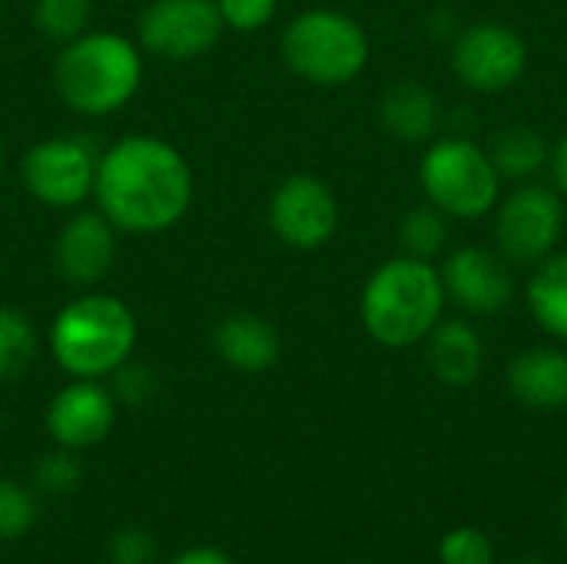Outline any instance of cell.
Here are the masks:
<instances>
[{"mask_svg": "<svg viewBox=\"0 0 567 564\" xmlns=\"http://www.w3.org/2000/svg\"><path fill=\"white\" fill-rule=\"evenodd\" d=\"M93 196L116 229L163 233L176 226L193 203V170L166 140L133 133L100 156Z\"/></svg>", "mask_w": 567, "mask_h": 564, "instance_id": "1", "label": "cell"}, {"mask_svg": "<svg viewBox=\"0 0 567 564\" xmlns=\"http://www.w3.org/2000/svg\"><path fill=\"white\" fill-rule=\"evenodd\" d=\"M445 286L432 263L395 256L382 263L362 289L359 316L365 332L385 349H409L442 322Z\"/></svg>", "mask_w": 567, "mask_h": 564, "instance_id": "2", "label": "cell"}, {"mask_svg": "<svg viewBox=\"0 0 567 564\" xmlns=\"http://www.w3.org/2000/svg\"><path fill=\"white\" fill-rule=\"evenodd\" d=\"M143 80V57L123 33L96 30L70 40L53 60V90L80 116L126 106Z\"/></svg>", "mask_w": 567, "mask_h": 564, "instance_id": "3", "label": "cell"}, {"mask_svg": "<svg viewBox=\"0 0 567 564\" xmlns=\"http://www.w3.org/2000/svg\"><path fill=\"white\" fill-rule=\"evenodd\" d=\"M136 346V316L116 296H80L63 306L50 326V349L73 379L116 372Z\"/></svg>", "mask_w": 567, "mask_h": 564, "instance_id": "4", "label": "cell"}, {"mask_svg": "<svg viewBox=\"0 0 567 564\" xmlns=\"http://www.w3.org/2000/svg\"><path fill=\"white\" fill-rule=\"evenodd\" d=\"M419 183L425 199L449 219H482L502 196V176L488 150L468 136L432 140L419 163Z\"/></svg>", "mask_w": 567, "mask_h": 564, "instance_id": "5", "label": "cell"}, {"mask_svg": "<svg viewBox=\"0 0 567 564\" xmlns=\"http://www.w3.org/2000/svg\"><path fill=\"white\" fill-rule=\"evenodd\" d=\"M282 60L306 83L346 86L369 63V37L339 10H306L282 33Z\"/></svg>", "mask_w": 567, "mask_h": 564, "instance_id": "6", "label": "cell"}, {"mask_svg": "<svg viewBox=\"0 0 567 564\" xmlns=\"http://www.w3.org/2000/svg\"><path fill=\"white\" fill-rule=\"evenodd\" d=\"M565 196L542 183L512 189L495 213V243L512 266H538L565 236Z\"/></svg>", "mask_w": 567, "mask_h": 564, "instance_id": "7", "label": "cell"}, {"mask_svg": "<svg viewBox=\"0 0 567 564\" xmlns=\"http://www.w3.org/2000/svg\"><path fill=\"white\" fill-rule=\"evenodd\" d=\"M528 66V47L508 23L482 20L455 33L452 70L475 93L512 90Z\"/></svg>", "mask_w": 567, "mask_h": 564, "instance_id": "8", "label": "cell"}, {"mask_svg": "<svg viewBox=\"0 0 567 564\" xmlns=\"http://www.w3.org/2000/svg\"><path fill=\"white\" fill-rule=\"evenodd\" d=\"M96 163L100 156L90 143L73 136H50L27 150L20 176L33 199L53 209H70L93 193Z\"/></svg>", "mask_w": 567, "mask_h": 564, "instance_id": "9", "label": "cell"}, {"mask_svg": "<svg viewBox=\"0 0 567 564\" xmlns=\"http://www.w3.org/2000/svg\"><path fill=\"white\" fill-rule=\"evenodd\" d=\"M223 37L216 0H153L140 13V43L163 60H196Z\"/></svg>", "mask_w": 567, "mask_h": 564, "instance_id": "10", "label": "cell"}, {"mask_svg": "<svg viewBox=\"0 0 567 564\" xmlns=\"http://www.w3.org/2000/svg\"><path fill=\"white\" fill-rule=\"evenodd\" d=\"M269 226L289 249H322L339 229V203L319 176H289L269 196Z\"/></svg>", "mask_w": 567, "mask_h": 564, "instance_id": "11", "label": "cell"}, {"mask_svg": "<svg viewBox=\"0 0 567 564\" xmlns=\"http://www.w3.org/2000/svg\"><path fill=\"white\" fill-rule=\"evenodd\" d=\"M445 299L472 316H495L515 299V273L502 253L482 246H458L439 269Z\"/></svg>", "mask_w": 567, "mask_h": 564, "instance_id": "12", "label": "cell"}, {"mask_svg": "<svg viewBox=\"0 0 567 564\" xmlns=\"http://www.w3.org/2000/svg\"><path fill=\"white\" fill-rule=\"evenodd\" d=\"M56 269L60 276L76 286H96L106 279V273L116 263V226L96 209V213H76L60 229L56 239Z\"/></svg>", "mask_w": 567, "mask_h": 564, "instance_id": "13", "label": "cell"}, {"mask_svg": "<svg viewBox=\"0 0 567 564\" xmlns=\"http://www.w3.org/2000/svg\"><path fill=\"white\" fill-rule=\"evenodd\" d=\"M116 402L96 379H76L47 409V429L63 449H90L113 429Z\"/></svg>", "mask_w": 567, "mask_h": 564, "instance_id": "14", "label": "cell"}, {"mask_svg": "<svg viewBox=\"0 0 567 564\" xmlns=\"http://www.w3.org/2000/svg\"><path fill=\"white\" fill-rule=\"evenodd\" d=\"M505 382H508V392L528 409H542V412L565 409L567 352L555 346H532L508 362Z\"/></svg>", "mask_w": 567, "mask_h": 564, "instance_id": "15", "label": "cell"}, {"mask_svg": "<svg viewBox=\"0 0 567 564\" xmlns=\"http://www.w3.org/2000/svg\"><path fill=\"white\" fill-rule=\"evenodd\" d=\"M213 346L226 366L249 372V376L272 369L282 352V339H279L276 326L256 312H229L216 326Z\"/></svg>", "mask_w": 567, "mask_h": 564, "instance_id": "16", "label": "cell"}, {"mask_svg": "<svg viewBox=\"0 0 567 564\" xmlns=\"http://www.w3.org/2000/svg\"><path fill=\"white\" fill-rule=\"evenodd\" d=\"M425 359L432 376L442 386L452 389H465L482 376L485 366V342L478 336V329L465 319H449L439 322L429 336H425Z\"/></svg>", "mask_w": 567, "mask_h": 564, "instance_id": "17", "label": "cell"}, {"mask_svg": "<svg viewBox=\"0 0 567 564\" xmlns=\"http://www.w3.org/2000/svg\"><path fill=\"white\" fill-rule=\"evenodd\" d=\"M379 120L399 143H432L445 123L439 96L419 80L392 83L379 100Z\"/></svg>", "mask_w": 567, "mask_h": 564, "instance_id": "18", "label": "cell"}, {"mask_svg": "<svg viewBox=\"0 0 567 564\" xmlns=\"http://www.w3.org/2000/svg\"><path fill=\"white\" fill-rule=\"evenodd\" d=\"M532 319L555 339L567 342V253L542 259L525 289Z\"/></svg>", "mask_w": 567, "mask_h": 564, "instance_id": "19", "label": "cell"}, {"mask_svg": "<svg viewBox=\"0 0 567 564\" xmlns=\"http://www.w3.org/2000/svg\"><path fill=\"white\" fill-rule=\"evenodd\" d=\"M492 166L498 170L502 180H532L535 173H542L551 160V150L545 143V136L532 126H505L495 133L492 140Z\"/></svg>", "mask_w": 567, "mask_h": 564, "instance_id": "20", "label": "cell"}, {"mask_svg": "<svg viewBox=\"0 0 567 564\" xmlns=\"http://www.w3.org/2000/svg\"><path fill=\"white\" fill-rule=\"evenodd\" d=\"M399 243L405 256L432 263L449 246V216L432 203L409 209L399 223Z\"/></svg>", "mask_w": 567, "mask_h": 564, "instance_id": "21", "label": "cell"}, {"mask_svg": "<svg viewBox=\"0 0 567 564\" xmlns=\"http://www.w3.org/2000/svg\"><path fill=\"white\" fill-rule=\"evenodd\" d=\"M37 359V332L33 322L10 306H0V379H20Z\"/></svg>", "mask_w": 567, "mask_h": 564, "instance_id": "22", "label": "cell"}, {"mask_svg": "<svg viewBox=\"0 0 567 564\" xmlns=\"http://www.w3.org/2000/svg\"><path fill=\"white\" fill-rule=\"evenodd\" d=\"M37 30L53 43H70L86 33L90 23V0H37L33 7Z\"/></svg>", "mask_w": 567, "mask_h": 564, "instance_id": "23", "label": "cell"}, {"mask_svg": "<svg viewBox=\"0 0 567 564\" xmlns=\"http://www.w3.org/2000/svg\"><path fill=\"white\" fill-rule=\"evenodd\" d=\"M439 562L442 564H495V545L482 529L462 525L442 535L439 542Z\"/></svg>", "mask_w": 567, "mask_h": 564, "instance_id": "24", "label": "cell"}, {"mask_svg": "<svg viewBox=\"0 0 567 564\" xmlns=\"http://www.w3.org/2000/svg\"><path fill=\"white\" fill-rule=\"evenodd\" d=\"M33 519H37L33 499L20 485L0 479V542L20 539L23 532H30Z\"/></svg>", "mask_w": 567, "mask_h": 564, "instance_id": "25", "label": "cell"}, {"mask_svg": "<svg viewBox=\"0 0 567 564\" xmlns=\"http://www.w3.org/2000/svg\"><path fill=\"white\" fill-rule=\"evenodd\" d=\"M216 7H219L223 27L239 30V33H252L276 17L279 0H216Z\"/></svg>", "mask_w": 567, "mask_h": 564, "instance_id": "26", "label": "cell"}, {"mask_svg": "<svg viewBox=\"0 0 567 564\" xmlns=\"http://www.w3.org/2000/svg\"><path fill=\"white\" fill-rule=\"evenodd\" d=\"M80 482V465L70 452H53L37 465V485L50 495H66Z\"/></svg>", "mask_w": 567, "mask_h": 564, "instance_id": "27", "label": "cell"}, {"mask_svg": "<svg viewBox=\"0 0 567 564\" xmlns=\"http://www.w3.org/2000/svg\"><path fill=\"white\" fill-rule=\"evenodd\" d=\"M110 564H156V545L140 529H123L110 542Z\"/></svg>", "mask_w": 567, "mask_h": 564, "instance_id": "28", "label": "cell"}, {"mask_svg": "<svg viewBox=\"0 0 567 564\" xmlns=\"http://www.w3.org/2000/svg\"><path fill=\"white\" fill-rule=\"evenodd\" d=\"M116 389H120V396L123 399H130V402H140V399H146V392L153 389V379H150V372L143 369V366H120L116 369Z\"/></svg>", "mask_w": 567, "mask_h": 564, "instance_id": "29", "label": "cell"}, {"mask_svg": "<svg viewBox=\"0 0 567 564\" xmlns=\"http://www.w3.org/2000/svg\"><path fill=\"white\" fill-rule=\"evenodd\" d=\"M548 166H551V176H555V189H558V193L567 199V133L561 136V143L551 150Z\"/></svg>", "mask_w": 567, "mask_h": 564, "instance_id": "30", "label": "cell"}, {"mask_svg": "<svg viewBox=\"0 0 567 564\" xmlns=\"http://www.w3.org/2000/svg\"><path fill=\"white\" fill-rule=\"evenodd\" d=\"M173 564H233V558L223 555L219 548H193V552H183L179 558H173Z\"/></svg>", "mask_w": 567, "mask_h": 564, "instance_id": "31", "label": "cell"}, {"mask_svg": "<svg viewBox=\"0 0 567 564\" xmlns=\"http://www.w3.org/2000/svg\"><path fill=\"white\" fill-rule=\"evenodd\" d=\"M561 519H565V529H567V492H565V502H561Z\"/></svg>", "mask_w": 567, "mask_h": 564, "instance_id": "32", "label": "cell"}, {"mask_svg": "<svg viewBox=\"0 0 567 564\" xmlns=\"http://www.w3.org/2000/svg\"><path fill=\"white\" fill-rule=\"evenodd\" d=\"M0 173H3V146H0Z\"/></svg>", "mask_w": 567, "mask_h": 564, "instance_id": "33", "label": "cell"}, {"mask_svg": "<svg viewBox=\"0 0 567 564\" xmlns=\"http://www.w3.org/2000/svg\"><path fill=\"white\" fill-rule=\"evenodd\" d=\"M515 564H548V562H515Z\"/></svg>", "mask_w": 567, "mask_h": 564, "instance_id": "34", "label": "cell"}]
</instances>
